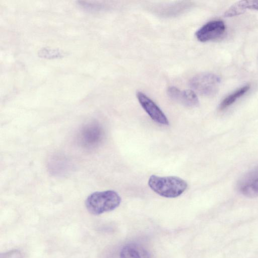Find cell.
I'll return each mask as SVG.
<instances>
[{"label":"cell","instance_id":"7","mask_svg":"<svg viewBox=\"0 0 258 258\" xmlns=\"http://www.w3.org/2000/svg\"><path fill=\"white\" fill-rule=\"evenodd\" d=\"M138 100L149 116L154 121L163 125H168L169 121L157 105L143 92L137 93Z\"/></svg>","mask_w":258,"mask_h":258},{"label":"cell","instance_id":"5","mask_svg":"<svg viewBox=\"0 0 258 258\" xmlns=\"http://www.w3.org/2000/svg\"><path fill=\"white\" fill-rule=\"evenodd\" d=\"M224 23L221 20L210 21L201 27L196 32L197 39L201 42H207L221 37L225 31Z\"/></svg>","mask_w":258,"mask_h":258},{"label":"cell","instance_id":"11","mask_svg":"<svg viewBox=\"0 0 258 258\" xmlns=\"http://www.w3.org/2000/svg\"><path fill=\"white\" fill-rule=\"evenodd\" d=\"M249 85H245L236 90L232 94L225 97L219 105V109L223 110L234 103L236 100L242 96L249 89Z\"/></svg>","mask_w":258,"mask_h":258},{"label":"cell","instance_id":"3","mask_svg":"<svg viewBox=\"0 0 258 258\" xmlns=\"http://www.w3.org/2000/svg\"><path fill=\"white\" fill-rule=\"evenodd\" d=\"M220 82V78L217 75L213 73H204L192 77L189 81V85L199 94L211 96L218 92Z\"/></svg>","mask_w":258,"mask_h":258},{"label":"cell","instance_id":"12","mask_svg":"<svg viewBox=\"0 0 258 258\" xmlns=\"http://www.w3.org/2000/svg\"><path fill=\"white\" fill-rule=\"evenodd\" d=\"M39 53H40V56L46 58H55L63 56V52L56 49L45 48L41 50Z\"/></svg>","mask_w":258,"mask_h":258},{"label":"cell","instance_id":"9","mask_svg":"<svg viewBox=\"0 0 258 258\" xmlns=\"http://www.w3.org/2000/svg\"><path fill=\"white\" fill-rule=\"evenodd\" d=\"M120 258H152L149 251L142 246L134 243L124 246L120 252Z\"/></svg>","mask_w":258,"mask_h":258},{"label":"cell","instance_id":"4","mask_svg":"<svg viewBox=\"0 0 258 258\" xmlns=\"http://www.w3.org/2000/svg\"><path fill=\"white\" fill-rule=\"evenodd\" d=\"M104 137L102 127L97 122H90L82 127L79 133L78 139L83 147L92 149L98 146Z\"/></svg>","mask_w":258,"mask_h":258},{"label":"cell","instance_id":"6","mask_svg":"<svg viewBox=\"0 0 258 258\" xmlns=\"http://www.w3.org/2000/svg\"><path fill=\"white\" fill-rule=\"evenodd\" d=\"M237 187L239 192L245 197H257L258 167L244 175L238 181Z\"/></svg>","mask_w":258,"mask_h":258},{"label":"cell","instance_id":"2","mask_svg":"<svg viewBox=\"0 0 258 258\" xmlns=\"http://www.w3.org/2000/svg\"><path fill=\"white\" fill-rule=\"evenodd\" d=\"M121 198L114 190L96 191L86 199L85 205L88 211L95 215L112 211L119 206Z\"/></svg>","mask_w":258,"mask_h":258},{"label":"cell","instance_id":"8","mask_svg":"<svg viewBox=\"0 0 258 258\" xmlns=\"http://www.w3.org/2000/svg\"><path fill=\"white\" fill-rule=\"evenodd\" d=\"M167 94L173 100L187 107H194L199 105V99L193 90H180L175 87H170Z\"/></svg>","mask_w":258,"mask_h":258},{"label":"cell","instance_id":"1","mask_svg":"<svg viewBox=\"0 0 258 258\" xmlns=\"http://www.w3.org/2000/svg\"><path fill=\"white\" fill-rule=\"evenodd\" d=\"M148 185L158 195L167 198H174L180 196L187 187V182L174 176L161 177L152 175Z\"/></svg>","mask_w":258,"mask_h":258},{"label":"cell","instance_id":"10","mask_svg":"<svg viewBox=\"0 0 258 258\" xmlns=\"http://www.w3.org/2000/svg\"><path fill=\"white\" fill-rule=\"evenodd\" d=\"M258 10V0L239 1L231 6L224 14L225 17H231L239 15L247 10Z\"/></svg>","mask_w":258,"mask_h":258}]
</instances>
